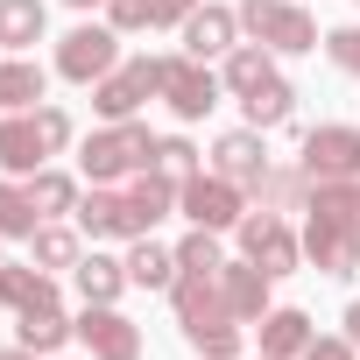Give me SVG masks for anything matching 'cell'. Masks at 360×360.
<instances>
[{"label": "cell", "instance_id": "obj_1", "mask_svg": "<svg viewBox=\"0 0 360 360\" xmlns=\"http://www.w3.org/2000/svg\"><path fill=\"white\" fill-rule=\"evenodd\" d=\"M148 162H155V134L141 120H106L99 134L78 141V169L92 176V184H120V176H134Z\"/></svg>", "mask_w": 360, "mask_h": 360}, {"label": "cell", "instance_id": "obj_2", "mask_svg": "<svg viewBox=\"0 0 360 360\" xmlns=\"http://www.w3.org/2000/svg\"><path fill=\"white\" fill-rule=\"evenodd\" d=\"M240 29L262 43V50H276V57H304V50H318V22H311V8H297V0H240Z\"/></svg>", "mask_w": 360, "mask_h": 360}, {"label": "cell", "instance_id": "obj_3", "mask_svg": "<svg viewBox=\"0 0 360 360\" xmlns=\"http://www.w3.org/2000/svg\"><path fill=\"white\" fill-rule=\"evenodd\" d=\"M176 212H184L191 226L226 233V226H240V219H248V191L233 184V176H219V169H212V176L198 169V176H184V184H176Z\"/></svg>", "mask_w": 360, "mask_h": 360}, {"label": "cell", "instance_id": "obj_4", "mask_svg": "<svg viewBox=\"0 0 360 360\" xmlns=\"http://www.w3.org/2000/svg\"><path fill=\"white\" fill-rule=\"evenodd\" d=\"M106 71H120V29H113V22H78V29L57 43V78L99 85Z\"/></svg>", "mask_w": 360, "mask_h": 360}, {"label": "cell", "instance_id": "obj_5", "mask_svg": "<svg viewBox=\"0 0 360 360\" xmlns=\"http://www.w3.org/2000/svg\"><path fill=\"white\" fill-rule=\"evenodd\" d=\"M233 233H240V255H248L255 269H269V276H290V269L304 262V233H297L283 212H269V205H255Z\"/></svg>", "mask_w": 360, "mask_h": 360}, {"label": "cell", "instance_id": "obj_6", "mask_svg": "<svg viewBox=\"0 0 360 360\" xmlns=\"http://www.w3.org/2000/svg\"><path fill=\"white\" fill-rule=\"evenodd\" d=\"M162 71H169V57H134V64H120V71H106V78L92 85V106H99L106 120H134L141 99L162 92Z\"/></svg>", "mask_w": 360, "mask_h": 360}, {"label": "cell", "instance_id": "obj_7", "mask_svg": "<svg viewBox=\"0 0 360 360\" xmlns=\"http://www.w3.org/2000/svg\"><path fill=\"white\" fill-rule=\"evenodd\" d=\"M297 162H304V176H311V184H346V176H360V127H346V120L311 127Z\"/></svg>", "mask_w": 360, "mask_h": 360}, {"label": "cell", "instance_id": "obj_8", "mask_svg": "<svg viewBox=\"0 0 360 360\" xmlns=\"http://www.w3.org/2000/svg\"><path fill=\"white\" fill-rule=\"evenodd\" d=\"M162 99H169L176 120H205V113L226 99V78H219L212 64H198V57H169V71H162Z\"/></svg>", "mask_w": 360, "mask_h": 360}, {"label": "cell", "instance_id": "obj_9", "mask_svg": "<svg viewBox=\"0 0 360 360\" xmlns=\"http://www.w3.org/2000/svg\"><path fill=\"white\" fill-rule=\"evenodd\" d=\"M78 346H85L92 360H141V325H134L127 311H113V304H85Z\"/></svg>", "mask_w": 360, "mask_h": 360}, {"label": "cell", "instance_id": "obj_10", "mask_svg": "<svg viewBox=\"0 0 360 360\" xmlns=\"http://www.w3.org/2000/svg\"><path fill=\"white\" fill-rule=\"evenodd\" d=\"M304 262L325 269V276H360V233L339 226V219L304 212Z\"/></svg>", "mask_w": 360, "mask_h": 360}, {"label": "cell", "instance_id": "obj_11", "mask_svg": "<svg viewBox=\"0 0 360 360\" xmlns=\"http://www.w3.org/2000/svg\"><path fill=\"white\" fill-rule=\"evenodd\" d=\"M212 169L233 176V184L255 198L262 176H269V141H262V127H233V134H219V141H212Z\"/></svg>", "mask_w": 360, "mask_h": 360}, {"label": "cell", "instance_id": "obj_12", "mask_svg": "<svg viewBox=\"0 0 360 360\" xmlns=\"http://www.w3.org/2000/svg\"><path fill=\"white\" fill-rule=\"evenodd\" d=\"M50 141H43V127H36V106L29 113H0V169L8 176H36V169H50Z\"/></svg>", "mask_w": 360, "mask_h": 360}, {"label": "cell", "instance_id": "obj_13", "mask_svg": "<svg viewBox=\"0 0 360 360\" xmlns=\"http://www.w3.org/2000/svg\"><path fill=\"white\" fill-rule=\"evenodd\" d=\"M78 233H92V240H141V219H134L127 191L92 184V198H78Z\"/></svg>", "mask_w": 360, "mask_h": 360}, {"label": "cell", "instance_id": "obj_14", "mask_svg": "<svg viewBox=\"0 0 360 360\" xmlns=\"http://www.w3.org/2000/svg\"><path fill=\"white\" fill-rule=\"evenodd\" d=\"M233 43H240V15H233V8H219V0L191 8V22H184V57L212 64V57H226Z\"/></svg>", "mask_w": 360, "mask_h": 360}, {"label": "cell", "instance_id": "obj_15", "mask_svg": "<svg viewBox=\"0 0 360 360\" xmlns=\"http://www.w3.org/2000/svg\"><path fill=\"white\" fill-rule=\"evenodd\" d=\"M240 113H248V127H262V134H283V127L297 120V85L276 71V78H262L255 92H240Z\"/></svg>", "mask_w": 360, "mask_h": 360}, {"label": "cell", "instance_id": "obj_16", "mask_svg": "<svg viewBox=\"0 0 360 360\" xmlns=\"http://www.w3.org/2000/svg\"><path fill=\"white\" fill-rule=\"evenodd\" d=\"M219 283H226V311H233L240 325H262V311H269V283H276V276H269V269H255V262L240 255V262H226V269H219Z\"/></svg>", "mask_w": 360, "mask_h": 360}, {"label": "cell", "instance_id": "obj_17", "mask_svg": "<svg viewBox=\"0 0 360 360\" xmlns=\"http://www.w3.org/2000/svg\"><path fill=\"white\" fill-rule=\"evenodd\" d=\"M311 339H318V325H311L297 304H269V311H262V353H269V360H304Z\"/></svg>", "mask_w": 360, "mask_h": 360}, {"label": "cell", "instance_id": "obj_18", "mask_svg": "<svg viewBox=\"0 0 360 360\" xmlns=\"http://www.w3.org/2000/svg\"><path fill=\"white\" fill-rule=\"evenodd\" d=\"M0 304H8V311L57 304V276H50V269H36V262H0Z\"/></svg>", "mask_w": 360, "mask_h": 360}, {"label": "cell", "instance_id": "obj_19", "mask_svg": "<svg viewBox=\"0 0 360 360\" xmlns=\"http://www.w3.org/2000/svg\"><path fill=\"white\" fill-rule=\"evenodd\" d=\"M71 283H78V297L85 304H120V290H134L127 283V262H113V255H78V269H71Z\"/></svg>", "mask_w": 360, "mask_h": 360}, {"label": "cell", "instance_id": "obj_20", "mask_svg": "<svg viewBox=\"0 0 360 360\" xmlns=\"http://www.w3.org/2000/svg\"><path fill=\"white\" fill-rule=\"evenodd\" d=\"M43 85H50V71H43L36 57H0V113L43 106Z\"/></svg>", "mask_w": 360, "mask_h": 360}, {"label": "cell", "instance_id": "obj_21", "mask_svg": "<svg viewBox=\"0 0 360 360\" xmlns=\"http://www.w3.org/2000/svg\"><path fill=\"white\" fill-rule=\"evenodd\" d=\"M127 205H134V219H141V233H148L155 219H169V212H176V176H162L155 162H148V169H134Z\"/></svg>", "mask_w": 360, "mask_h": 360}, {"label": "cell", "instance_id": "obj_22", "mask_svg": "<svg viewBox=\"0 0 360 360\" xmlns=\"http://www.w3.org/2000/svg\"><path fill=\"white\" fill-rule=\"evenodd\" d=\"M43 0H0V50L8 57H29L36 43H43Z\"/></svg>", "mask_w": 360, "mask_h": 360}, {"label": "cell", "instance_id": "obj_23", "mask_svg": "<svg viewBox=\"0 0 360 360\" xmlns=\"http://www.w3.org/2000/svg\"><path fill=\"white\" fill-rule=\"evenodd\" d=\"M255 205H269V212H304V205H311V176H304V162H269Z\"/></svg>", "mask_w": 360, "mask_h": 360}, {"label": "cell", "instance_id": "obj_24", "mask_svg": "<svg viewBox=\"0 0 360 360\" xmlns=\"http://www.w3.org/2000/svg\"><path fill=\"white\" fill-rule=\"evenodd\" d=\"M219 78H226V92L240 99V92H255L262 78H276V50H262V43H233V50L219 57Z\"/></svg>", "mask_w": 360, "mask_h": 360}, {"label": "cell", "instance_id": "obj_25", "mask_svg": "<svg viewBox=\"0 0 360 360\" xmlns=\"http://www.w3.org/2000/svg\"><path fill=\"white\" fill-rule=\"evenodd\" d=\"M127 283H134V290H169V283H176V248H162V240L141 233V240L127 248Z\"/></svg>", "mask_w": 360, "mask_h": 360}, {"label": "cell", "instance_id": "obj_26", "mask_svg": "<svg viewBox=\"0 0 360 360\" xmlns=\"http://www.w3.org/2000/svg\"><path fill=\"white\" fill-rule=\"evenodd\" d=\"M64 339H78V325L57 311V304H36V311H22V346L43 360V353H57Z\"/></svg>", "mask_w": 360, "mask_h": 360}, {"label": "cell", "instance_id": "obj_27", "mask_svg": "<svg viewBox=\"0 0 360 360\" xmlns=\"http://www.w3.org/2000/svg\"><path fill=\"white\" fill-rule=\"evenodd\" d=\"M36 226H43V212H36L29 184H15V176H0V240H29Z\"/></svg>", "mask_w": 360, "mask_h": 360}, {"label": "cell", "instance_id": "obj_28", "mask_svg": "<svg viewBox=\"0 0 360 360\" xmlns=\"http://www.w3.org/2000/svg\"><path fill=\"white\" fill-rule=\"evenodd\" d=\"M29 262H36V269H78V233H71L64 219H43V226L29 233Z\"/></svg>", "mask_w": 360, "mask_h": 360}, {"label": "cell", "instance_id": "obj_29", "mask_svg": "<svg viewBox=\"0 0 360 360\" xmlns=\"http://www.w3.org/2000/svg\"><path fill=\"white\" fill-rule=\"evenodd\" d=\"M22 184H29V198H36V212H43V219L78 212V176H64V169H36V176H22Z\"/></svg>", "mask_w": 360, "mask_h": 360}, {"label": "cell", "instance_id": "obj_30", "mask_svg": "<svg viewBox=\"0 0 360 360\" xmlns=\"http://www.w3.org/2000/svg\"><path fill=\"white\" fill-rule=\"evenodd\" d=\"M304 212L339 219V226H353V233H360V176H346V184H311V205H304Z\"/></svg>", "mask_w": 360, "mask_h": 360}, {"label": "cell", "instance_id": "obj_31", "mask_svg": "<svg viewBox=\"0 0 360 360\" xmlns=\"http://www.w3.org/2000/svg\"><path fill=\"white\" fill-rule=\"evenodd\" d=\"M176 269H191V276H219V269H226L219 233H212V226H191L184 240H176Z\"/></svg>", "mask_w": 360, "mask_h": 360}, {"label": "cell", "instance_id": "obj_32", "mask_svg": "<svg viewBox=\"0 0 360 360\" xmlns=\"http://www.w3.org/2000/svg\"><path fill=\"white\" fill-rule=\"evenodd\" d=\"M155 169L162 176H198V141H184V134H155Z\"/></svg>", "mask_w": 360, "mask_h": 360}, {"label": "cell", "instance_id": "obj_33", "mask_svg": "<svg viewBox=\"0 0 360 360\" xmlns=\"http://www.w3.org/2000/svg\"><path fill=\"white\" fill-rule=\"evenodd\" d=\"M36 127H43V141H50V148H71V134H78V127H71V113H64V106H50V99L36 106Z\"/></svg>", "mask_w": 360, "mask_h": 360}, {"label": "cell", "instance_id": "obj_34", "mask_svg": "<svg viewBox=\"0 0 360 360\" xmlns=\"http://www.w3.org/2000/svg\"><path fill=\"white\" fill-rule=\"evenodd\" d=\"M325 57H332L339 71L360 78V29H332V36H325Z\"/></svg>", "mask_w": 360, "mask_h": 360}, {"label": "cell", "instance_id": "obj_35", "mask_svg": "<svg viewBox=\"0 0 360 360\" xmlns=\"http://www.w3.org/2000/svg\"><path fill=\"white\" fill-rule=\"evenodd\" d=\"M304 360H360V346H353V339H311Z\"/></svg>", "mask_w": 360, "mask_h": 360}, {"label": "cell", "instance_id": "obj_36", "mask_svg": "<svg viewBox=\"0 0 360 360\" xmlns=\"http://www.w3.org/2000/svg\"><path fill=\"white\" fill-rule=\"evenodd\" d=\"M346 339H353V346H360V297H353V304H346Z\"/></svg>", "mask_w": 360, "mask_h": 360}, {"label": "cell", "instance_id": "obj_37", "mask_svg": "<svg viewBox=\"0 0 360 360\" xmlns=\"http://www.w3.org/2000/svg\"><path fill=\"white\" fill-rule=\"evenodd\" d=\"M64 8H78V15H92V8H106V0H64Z\"/></svg>", "mask_w": 360, "mask_h": 360}, {"label": "cell", "instance_id": "obj_38", "mask_svg": "<svg viewBox=\"0 0 360 360\" xmlns=\"http://www.w3.org/2000/svg\"><path fill=\"white\" fill-rule=\"evenodd\" d=\"M0 360H36V353H29V346H8V353H0Z\"/></svg>", "mask_w": 360, "mask_h": 360}, {"label": "cell", "instance_id": "obj_39", "mask_svg": "<svg viewBox=\"0 0 360 360\" xmlns=\"http://www.w3.org/2000/svg\"><path fill=\"white\" fill-rule=\"evenodd\" d=\"M255 360H269V353H255Z\"/></svg>", "mask_w": 360, "mask_h": 360}, {"label": "cell", "instance_id": "obj_40", "mask_svg": "<svg viewBox=\"0 0 360 360\" xmlns=\"http://www.w3.org/2000/svg\"><path fill=\"white\" fill-rule=\"evenodd\" d=\"M0 57H8V50H0Z\"/></svg>", "mask_w": 360, "mask_h": 360}]
</instances>
